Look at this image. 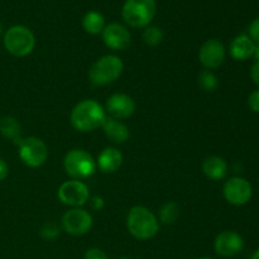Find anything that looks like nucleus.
<instances>
[{
	"label": "nucleus",
	"mask_w": 259,
	"mask_h": 259,
	"mask_svg": "<svg viewBox=\"0 0 259 259\" xmlns=\"http://www.w3.org/2000/svg\"><path fill=\"white\" fill-rule=\"evenodd\" d=\"M123 164V154L114 147H106L100 152L96 161V166L104 174H114Z\"/></svg>",
	"instance_id": "15"
},
{
	"label": "nucleus",
	"mask_w": 259,
	"mask_h": 259,
	"mask_svg": "<svg viewBox=\"0 0 259 259\" xmlns=\"http://www.w3.org/2000/svg\"><path fill=\"white\" fill-rule=\"evenodd\" d=\"M225 200L234 206H243L252 199L253 189L248 180L243 177H232L223 187Z\"/></svg>",
	"instance_id": "10"
},
{
	"label": "nucleus",
	"mask_w": 259,
	"mask_h": 259,
	"mask_svg": "<svg viewBox=\"0 0 259 259\" xmlns=\"http://www.w3.org/2000/svg\"><path fill=\"white\" fill-rule=\"evenodd\" d=\"M101 128H103L106 138L115 144L125 143L129 137H131V132H129L128 126L123 121L118 120V119L106 118Z\"/></svg>",
	"instance_id": "16"
},
{
	"label": "nucleus",
	"mask_w": 259,
	"mask_h": 259,
	"mask_svg": "<svg viewBox=\"0 0 259 259\" xmlns=\"http://www.w3.org/2000/svg\"><path fill=\"white\" fill-rule=\"evenodd\" d=\"M0 133L3 137L18 144L22 139V126L19 121L13 116H3L0 119Z\"/></svg>",
	"instance_id": "19"
},
{
	"label": "nucleus",
	"mask_w": 259,
	"mask_h": 259,
	"mask_svg": "<svg viewBox=\"0 0 259 259\" xmlns=\"http://www.w3.org/2000/svg\"><path fill=\"white\" fill-rule=\"evenodd\" d=\"M91 207H93L94 210H98V211H100V210L104 209V200L103 197H99V196H95L91 199Z\"/></svg>",
	"instance_id": "29"
},
{
	"label": "nucleus",
	"mask_w": 259,
	"mask_h": 259,
	"mask_svg": "<svg viewBox=\"0 0 259 259\" xmlns=\"http://www.w3.org/2000/svg\"><path fill=\"white\" fill-rule=\"evenodd\" d=\"M197 259H212V258H209V257H201V258H197Z\"/></svg>",
	"instance_id": "34"
},
{
	"label": "nucleus",
	"mask_w": 259,
	"mask_h": 259,
	"mask_svg": "<svg viewBox=\"0 0 259 259\" xmlns=\"http://www.w3.org/2000/svg\"><path fill=\"white\" fill-rule=\"evenodd\" d=\"M250 77L259 89V62L253 63L252 68H250Z\"/></svg>",
	"instance_id": "28"
},
{
	"label": "nucleus",
	"mask_w": 259,
	"mask_h": 259,
	"mask_svg": "<svg viewBox=\"0 0 259 259\" xmlns=\"http://www.w3.org/2000/svg\"><path fill=\"white\" fill-rule=\"evenodd\" d=\"M250 259H259V249H257L254 253H253L252 258H250Z\"/></svg>",
	"instance_id": "32"
},
{
	"label": "nucleus",
	"mask_w": 259,
	"mask_h": 259,
	"mask_svg": "<svg viewBox=\"0 0 259 259\" xmlns=\"http://www.w3.org/2000/svg\"><path fill=\"white\" fill-rule=\"evenodd\" d=\"M9 175V167H8L7 162L3 158H0V181L5 180Z\"/></svg>",
	"instance_id": "30"
},
{
	"label": "nucleus",
	"mask_w": 259,
	"mask_h": 259,
	"mask_svg": "<svg viewBox=\"0 0 259 259\" xmlns=\"http://www.w3.org/2000/svg\"><path fill=\"white\" fill-rule=\"evenodd\" d=\"M106 118L105 109L94 99H86L76 104L70 115L72 126L81 133L96 131L103 126Z\"/></svg>",
	"instance_id": "1"
},
{
	"label": "nucleus",
	"mask_w": 259,
	"mask_h": 259,
	"mask_svg": "<svg viewBox=\"0 0 259 259\" xmlns=\"http://www.w3.org/2000/svg\"><path fill=\"white\" fill-rule=\"evenodd\" d=\"M120 259H131V258H126V257H124V258H120Z\"/></svg>",
	"instance_id": "35"
},
{
	"label": "nucleus",
	"mask_w": 259,
	"mask_h": 259,
	"mask_svg": "<svg viewBox=\"0 0 259 259\" xmlns=\"http://www.w3.org/2000/svg\"><path fill=\"white\" fill-rule=\"evenodd\" d=\"M3 34V25H2V23H0V35Z\"/></svg>",
	"instance_id": "33"
},
{
	"label": "nucleus",
	"mask_w": 259,
	"mask_h": 259,
	"mask_svg": "<svg viewBox=\"0 0 259 259\" xmlns=\"http://www.w3.org/2000/svg\"><path fill=\"white\" fill-rule=\"evenodd\" d=\"M35 38L24 25H13L4 34V47L14 57H25L34 50Z\"/></svg>",
	"instance_id": "5"
},
{
	"label": "nucleus",
	"mask_w": 259,
	"mask_h": 259,
	"mask_svg": "<svg viewBox=\"0 0 259 259\" xmlns=\"http://www.w3.org/2000/svg\"><path fill=\"white\" fill-rule=\"evenodd\" d=\"M200 63L204 66L206 70H214L220 67L225 61V47L220 40L207 39L202 43L201 48L199 51Z\"/></svg>",
	"instance_id": "12"
},
{
	"label": "nucleus",
	"mask_w": 259,
	"mask_h": 259,
	"mask_svg": "<svg viewBox=\"0 0 259 259\" xmlns=\"http://www.w3.org/2000/svg\"><path fill=\"white\" fill-rule=\"evenodd\" d=\"M123 70L124 63L118 56L105 55L91 66L89 78L93 85L106 86L115 82L121 76Z\"/></svg>",
	"instance_id": "3"
},
{
	"label": "nucleus",
	"mask_w": 259,
	"mask_h": 259,
	"mask_svg": "<svg viewBox=\"0 0 259 259\" xmlns=\"http://www.w3.org/2000/svg\"><path fill=\"white\" fill-rule=\"evenodd\" d=\"M249 37L254 43L259 45V17L255 18L249 25Z\"/></svg>",
	"instance_id": "27"
},
{
	"label": "nucleus",
	"mask_w": 259,
	"mask_h": 259,
	"mask_svg": "<svg viewBox=\"0 0 259 259\" xmlns=\"http://www.w3.org/2000/svg\"><path fill=\"white\" fill-rule=\"evenodd\" d=\"M197 83H199V88L205 93H214L219 86V80L211 70H202L197 76Z\"/></svg>",
	"instance_id": "21"
},
{
	"label": "nucleus",
	"mask_w": 259,
	"mask_h": 259,
	"mask_svg": "<svg viewBox=\"0 0 259 259\" xmlns=\"http://www.w3.org/2000/svg\"><path fill=\"white\" fill-rule=\"evenodd\" d=\"M85 259H109L108 254L99 248H90L86 250Z\"/></svg>",
	"instance_id": "25"
},
{
	"label": "nucleus",
	"mask_w": 259,
	"mask_h": 259,
	"mask_svg": "<svg viewBox=\"0 0 259 259\" xmlns=\"http://www.w3.org/2000/svg\"><path fill=\"white\" fill-rule=\"evenodd\" d=\"M105 111L110 115V118L118 119V120L128 119L136 111V101L126 94H113L106 100Z\"/></svg>",
	"instance_id": "13"
},
{
	"label": "nucleus",
	"mask_w": 259,
	"mask_h": 259,
	"mask_svg": "<svg viewBox=\"0 0 259 259\" xmlns=\"http://www.w3.org/2000/svg\"><path fill=\"white\" fill-rule=\"evenodd\" d=\"M156 12L154 0H126L121 9V17L129 27L146 28L151 24Z\"/></svg>",
	"instance_id": "4"
},
{
	"label": "nucleus",
	"mask_w": 259,
	"mask_h": 259,
	"mask_svg": "<svg viewBox=\"0 0 259 259\" xmlns=\"http://www.w3.org/2000/svg\"><path fill=\"white\" fill-rule=\"evenodd\" d=\"M62 228L67 234L81 237L90 232L93 228V217L90 212L81 207H73L66 211L62 217Z\"/></svg>",
	"instance_id": "9"
},
{
	"label": "nucleus",
	"mask_w": 259,
	"mask_h": 259,
	"mask_svg": "<svg viewBox=\"0 0 259 259\" xmlns=\"http://www.w3.org/2000/svg\"><path fill=\"white\" fill-rule=\"evenodd\" d=\"M202 172L212 181H220L228 174V163L223 157L210 156L202 162Z\"/></svg>",
	"instance_id": "18"
},
{
	"label": "nucleus",
	"mask_w": 259,
	"mask_h": 259,
	"mask_svg": "<svg viewBox=\"0 0 259 259\" xmlns=\"http://www.w3.org/2000/svg\"><path fill=\"white\" fill-rule=\"evenodd\" d=\"M126 228L136 239L148 240L159 232V220L147 207L134 206L126 217Z\"/></svg>",
	"instance_id": "2"
},
{
	"label": "nucleus",
	"mask_w": 259,
	"mask_h": 259,
	"mask_svg": "<svg viewBox=\"0 0 259 259\" xmlns=\"http://www.w3.org/2000/svg\"><path fill=\"white\" fill-rule=\"evenodd\" d=\"M248 106L253 113H259V89L250 93L248 98Z\"/></svg>",
	"instance_id": "26"
},
{
	"label": "nucleus",
	"mask_w": 259,
	"mask_h": 259,
	"mask_svg": "<svg viewBox=\"0 0 259 259\" xmlns=\"http://www.w3.org/2000/svg\"><path fill=\"white\" fill-rule=\"evenodd\" d=\"M40 235L47 240H55L56 238L60 235V230H58V228L56 227L55 224H52V223H47V224L43 225L42 229H40Z\"/></svg>",
	"instance_id": "24"
},
{
	"label": "nucleus",
	"mask_w": 259,
	"mask_h": 259,
	"mask_svg": "<svg viewBox=\"0 0 259 259\" xmlns=\"http://www.w3.org/2000/svg\"><path fill=\"white\" fill-rule=\"evenodd\" d=\"M63 168L73 180L91 177L96 172V161L85 149H71L63 158Z\"/></svg>",
	"instance_id": "6"
},
{
	"label": "nucleus",
	"mask_w": 259,
	"mask_h": 259,
	"mask_svg": "<svg viewBox=\"0 0 259 259\" xmlns=\"http://www.w3.org/2000/svg\"><path fill=\"white\" fill-rule=\"evenodd\" d=\"M18 146V153L23 163L32 168H37L46 163L48 158V147L37 137L22 138Z\"/></svg>",
	"instance_id": "7"
},
{
	"label": "nucleus",
	"mask_w": 259,
	"mask_h": 259,
	"mask_svg": "<svg viewBox=\"0 0 259 259\" xmlns=\"http://www.w3.org/2000/svg\"><path fill=\"white\" fill-rule=\"evenodd\" d=\"M253 57L255 58V62H259V45H255V50H254V55Z\"/></svg>",
	"instance_id": "31"
},
{
	"label": "nucleus",
	"mask_w": 259,
	"mask_h": 259,
	"mask_svg": "<svg viewBox=\"0 0 259 259\" xmlns=\"http://www.w3.org/2000/svg\"><path fill=\"white\" fill-rule=\"evenodd\" d=\"M214 248L220 257L230 258L239 254L244 248V239L234 230H225L215 238Z\"/></svg>",
	"instance_id": "11"
},
{
	"label": "nucleus",
	"mask_w": 259,
	"mask_h": 259,
	"mask_svg": "<svg viewBox=\"0 0 259 259\" xmlns=\"http://www.w3.org/2000/svg\"><path fill=\"white\" fill-rule=\"evenodd\" d=\"M180 207L175 201H168L159 210V222L164 225H171L179 219Z\"/></svg>",
	"instance_id": "22"
},
{
	"label": "nucleus",
	"mask_w": 259,
	"mask_h": 259,
	"mask_svg": "<svg viewBox=\"0 0 259 259\" xmlns=\"http://www.w3.org/2000/svg\"><path fill=\"white\" fill-rule=\"evenodd\" d=\"M142 37H143V40L146 45L151 46V47H156V46H158L163 40V32H162V29L159 27L148 25L144 29Z\"/></svg>",
	"instance_id": "23"
},
{
	"label": "nucleus",
	"mask_w": 259,
	"mask_h": 259,
	"mask_svg": "<svg viewBox=\"0 0 259 259\" xmlns=\"http://www.w3.org/2000/svg\"><path fill=\"white\" fill-rule=\"evenodd\" d=\"M255 43L247 34H239L230 43V55L237 61H245L253 57Z\"/></svg>",
	"instance_id": "17"
},
{
	"label": "nucleus",
	"mask_w": 259,
	"mask_h": 259,
	"mask_svg": "<svg viewBox=\"0 0 259 259\" xmlns=\"http://www.w3.org/2000/svg\"><path fill=\"white\" fill-rule=\"evenodd\" d=\"M82 27L89 34H100L105 28V19L101 13L91 10V12L86 13L85 17L82 18Z\"/></svg>",
	"instance_id": "20"
},
{
	"label": "nucleus",
	"mask_w": 259,
	"mask_h": 259,
	"mask_svg": "<svg viewBox=\"0 0 259 259\" xmlns=\"http://www.w3.org/2000/svg\"><path fill=\"white\" fill-rule=\"evenodd\" d=\"M101 34L106 47L113 51L128 50L132 43V35L129 30L119 23H110L105 25Z\"/></svg>",
	"instance_id": "14"
},
{
	"label": "nucleus",
	"mask_w": 259,
	"mask_h": 259,
	"mask_svg": "<svg viewBox=\"0 0 259 259\" xmlns=\"http://www.w3.org/2000/svg\"><path fill=\"white\" fill-rule=\"evenodd\" d=\"M58 200L63 205L73 207H81L89 201L90 192L89 187L80 180H71L63 182L57 192Z\"/></svg>",
	"instance_id": "8"
}]
</instances>
